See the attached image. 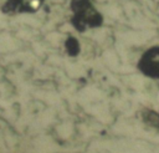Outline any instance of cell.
<instances>
[{"instance_id":"5b68a950","label":"cell","mask_w":159,"mask_h":153,"mask_svg":"<svg viewBox=\"0 0 159 153\" xmlns=\"http://www.w3.org/2000/svg\"><path fill=\"white\" fill-rule=\"evenodd\" d=\"M65 47H66L67 53H68L70 56H72V57L77 56V55L80 53V51H81L80 42H78V41H77V39H76V37H73V36H70V37H67V39H66Z\"/></svg>"},{"instance_id":"7a4b0ae2","label":"cell","mask_w":159,"mask_h":153,"mask_svg":"<svg viewBox=\"0 0 159 153\" xmlns=\"http://www.w3.org/2000/svg\"><path fill=\"white\" fill-rule=\"evenodd\" d=\"M138 71L150 78L159 81V46H152L147 49L137 62Z\"/></svg>"},{"instance_id":"277c9868","label":"cell","mask_w":159,"mask_h":153,"mask_svg":"<svg viewBox=\"0 0 159 153\" xmlns=\"http://www.w3.org/2000/svg\"><path fill=\"white\" fill-rule=\"evenodd\" d=\"M140 121L147 128L155 133H159V112L144 107L140 111Z\"/></svg>"},{"instance_id":"6da1fadb","label":"cell","mask_w":159,"mask_h":153,"mask_svg":"<svg viewBox=\"0 0 159 153\" xmlns=\"http://www.w3.org/2000/svg\"><path fill=\"white\" fill-rule=\"evenodd\" d=\"M70 9L73 14L71 17V25L78 32L99 27L103 24L102 14L94 7L91 0H71Z\"/></svg>"},{"instance_id":"3957f363","label":"cell","mask_w":159,"mask_h":153,"mask_svg":"<svg viewBox=\"0 0 159 153\" xmlns=\"http://www.w3.org/2000/svg\"><path fill=\"white\" fill-rule=\"evenodd\" d=\"M45 0H6L1 6L4 14H34L43 4Z\"/></svg>"}]
</instances>
